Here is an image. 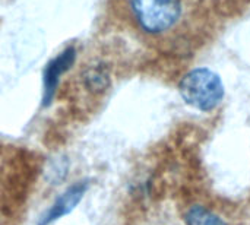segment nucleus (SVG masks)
Here are the masks:
<instances>
[{
    "label": "nucleus",
    "instance_id": "1",
    "mask_svg": "<svg viewBox=\"0 0 250 225\" xmlns=\"http://www.w3.org/2000/svg\"><path fill=\"white\" fill-rule=\"evenodd\" d=\"M180 94L190 107L199 111H212L224 98V85L214 70L196 67L182 79Z\"/></svg>",
    "mask_w": 250,
    "mask_h": 225
},
{
    "label": "nucleus",
    "instance_id": "2",
    "mask_svg": "<svg viewBox=\"0 0 250 225\" xmlns=\"http://www.w3.org/2000/svg\"><path fill=\"white\" fill-rule=\"evenodd\" d=\"M132 15L139 28L158 35L173 29L182 18V0H130Z\"/></svg>",
    "mask_w": 250,
    "mask_h": 225
},
{
    "label": "nucleus",
    "instance_id": "3",
    "mask_svg": "<svg viewBox=\"0 0 250 225\" xmlns=\"http://www.w3.org/2000/svg\"><path fill=\"white\" fill-rule=\"evenodd\" d=\"M75 60H76V50L73 45H70L45 64L42 73V107L51 104L57 86L60 83V78L73 66Z\"/></svg>",
    "mask_w": 250,
    "mask_h": 225
},
{
    "label": "nucleus",
    "instance_id": "4",
    "mask_svg": "<svg viewBox=\"0 0 250 225\" xmlns=\"http://www.w3.org/2000/svg\"><path fill=\"white\" fill-rule=\"evenodd\" d=\"M88 189H89V182L88 180L76 182L75 184L67 187L53 202V205L44 212V215L38 221V225H50L53 224L54 221L69 215L79 205V202L83 199Z\"/></svg>",
    "mask_w": 250,
    "mask_h": 225
},
{
    "label": "nucleus",
    "instance_id": "5",
    "mask_svg": "<svg viewBox=\"0 0 250 225\" xmlns=\"http://www.w3.org/2000/svg\"><path fill=\"white\" fill-rule=\"evenodd\" d=\"M110 70L104 63H95L83 72V83L91 92H104L110 86Z\"/></svg>",
    "mask_w": 250,
    "mask_h": 225
},
{
    "label": "nucleus",
    "instance_id": "6",
    "mask_svg": "<svg viewBox=\"0 0 250 225\" xmlns=\"http://www.w3.org/2000/svg\"><path fill=\"white\" fill-rule=\"evenodd\" d=\"M186 225H226V223L209 209L193 206L186 215Z\"/></svg>",
    "mask_w": 250,
    "mask_h": 225
}]
</instances>
